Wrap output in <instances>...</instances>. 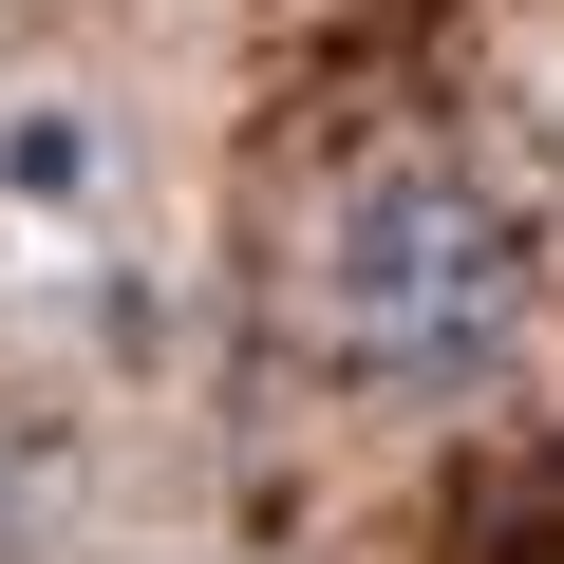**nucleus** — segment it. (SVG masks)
<instances>
[{
    "instance_id": "obj_1",
    "label": "nucleus",
    "mask_w": 564,
    "mask_h": 564,
    "mask_svg": "<svg viewBox=\"0 0 564 564\" xmlns=\"http://www.w3.org/2000/svg\"><path fill=\"white\" fill-rule=\"evenodd\" d=\"M527 302H545V245L508 226L489 170H452V151L339 170V207H321V339H339V377L470 395V377L527 358Z\"/></svg>"
},
{
    "instance_id": "obj_2",
    "label": "nucleus",
    "mask_w": 564,
    "mask_h": 564,
    "mask_svg": "<svg viewBox=\"0 0 564 564\" xmlns=\"http://www.w3.org/2000/svg\"><path fill=\"white\" fill-rule=\"evenodd\" d=\"M0 188H20V207H76L95 188V132L76 113H20V132H0Z\"/></svg>"
},
{
    "instance_id": "obj_3",
    "label": "nucleus",
    "mask_w": 564,
    "mask_h": 564,
    "mask_svg": "<svg viewBox=\"0 0 564 564\" xmlns=\"http://www.w3.org/2000/svg\"><path fill=\"white\" fill-rule=\"evenodd\" d=\"M39 508H57V489H39V452L0 433V564H39Z\"/></svg>"
}]
</instances>
